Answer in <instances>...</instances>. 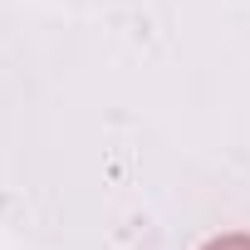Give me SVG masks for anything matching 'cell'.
Masks as SVG:
<instances>
[{"label": "cell", "instance_id": "cell-1", "mask_svg": "<svg viewBox=\"0 0 250 250\" xmlns=\"http://www.w3.org/2000/svg\"><path fill=\"white\" fill-rule=\"evenodd\" d=\"M206 250H250V240H216V245H206Z\"/></svg>", "mask_w": 250, "mask_h": 250}]
</instances>
